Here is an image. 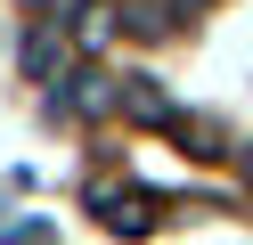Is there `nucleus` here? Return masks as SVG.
I'll use <instances>...</instances> for the list:
<instances>
[{"mask_svg":"<svg viewBox=\"0 0 253 245\" xmlns=\"http://www.w3.org/2000/svg\"><path fill=\"white\" fill-rule=\"evenodd\" d=\"M74 25L66 16H33L25 25V49H17V65H25V82H41V90H57V82L74 74Z\"/></svg>","mask_w":253,"mask_h":245,"instance_id":"obj_1","label":"nucleus"},{"mask_svg":"<svg viewBox=\"0 0 253 245\" xmlns=\"http://www.w3.org/2000/svg\"><path fill=\"white\" fill-rule=\"evenodd\" d=\"M90 212H98L115 237H147V229L164 221V196L131 188V180H98V188H90Z\"/></svg>","mask_w":253,"mask_h":245,"instance_id":"obj_2","label":"nucleus"},{"mask_svg":"<svg viewBox=\"0 0 253 245\" xmlns=\"http://www.w3.org/2000/svg\"><path fill=\"white\" fill-rule=\"evenodd\" d=\"M57 106H66V114H115L123 106V74H90V65H82V74L57 82Z\"/></svg>","mask_w":253,"mask_h":245,"instance_id":"obj_3","label":"nucleus"},{"mask_svg":"<svg viewBox=\"0 0 253 245\" xmlns=\"http://www.w3.org/2000/svg\"><path fill=\"white\" fill-rule=\"evenodd\" d=\"M164 131H171V147H180V155H196V163H220V155H229V131H220L212 114H196V106H180Z\"/></svg>","mask_w":253,"mask_h":245,"instance_id":"obj_4","label":"nucleus"},{"mask_svg":"<svg viewBox=\"0 0 253 245\" xmlns=\"http://www.w3.org/2000/svg\"><path fill=\"white\" fill-rule=\"evenodd\" d=\"M123 114H139V123H171V114H180V106H171V98L155 90V82H139V74H123Z\"/></svg>","mask_w":253,"mask_h":245,"instance_id":"obj_5","label":"nucleus"},{"mask_svg":"<svg viewBox=\"0 0 253 245\" xmlns=\"http://www.w3.org/2000/svg\"><path fill=\"white\" fill-rule=\"evenodd\" d=\"M171 0H123V33H164Z\"/></svg>","mask_w":253,"mask_h":245,"instance_id":"obj_6","label":"nucleus"},{"mask_svg":"<svg viewBox=\"0 0 253 245\" xmlns=\"http://www.w3.org/2000/svg\"><path fill=\"white\" fill-rule=\"evenodd\" d=\"M0 245H57L41 212H17V221H0Z\"/></svg>","mask_w":253,"mask_h":245,"instance_id":"obj_7","label":"nucleus"},{"mask_svg":"<svg viewBox=\"0 0 253 245\" xmlns=\"http://www.w3.org/2000/svg\"><path fill=\"white\" fill-rule=\"evenodd\" d=\"M196 8H204V0H171V16H196Z\"/></svg>","mask_w":253,"mask_h":245,"instance_id":"obj_8","label":"nucleus"},{"mask_svg":"<svg viewBox=\"0 0 253 245\" xmlns=\"http://www.w3.org/2000/svg\"><path fill=\"white\" fill-rule=\"evenodd\" d=\"M25 8H57V0H25Z\"/></svg>","mask_w":253,"mask_h":245,"instance_id":"obj_9","label":"nucleus"}]
</instances>
